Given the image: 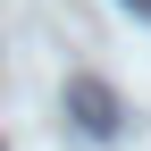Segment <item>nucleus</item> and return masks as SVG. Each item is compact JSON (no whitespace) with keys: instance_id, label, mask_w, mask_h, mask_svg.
Instances as JSON below:
<instances>
[{"instance_id":"nucleus-1","label":"nucleus","mask_w":151,"mask_h":151,"mask_svg":"<svg viewBox=\"0 0 151 151\" xmlns=\"http://www.w3.org/2000/svg\"><path fill=\"white\" fill-rule=\"evenodd\" d=\"M67 109H76V126H84V134H118V92L92 84V76H76V84H67Z\"/></svg>"}]
</instances>
